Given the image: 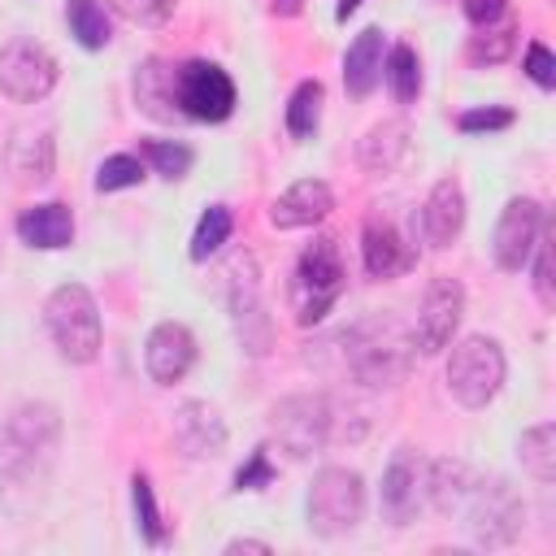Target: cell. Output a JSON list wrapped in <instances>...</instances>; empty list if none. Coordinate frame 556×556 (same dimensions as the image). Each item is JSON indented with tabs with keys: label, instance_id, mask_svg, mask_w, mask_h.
Segmentation results:
<instances>
[{
	"label": "cell",
	"instance_id": "obj_1",
	"mask_svg": "<svg viewBox=\"0 0 556 556\" xmlns=\"http://www.w3.org/2000/svg\"><path fill=\"white\" fill-rule=\"evenodd\" d=\"M348 421H343V400H334V395H282L269 408V439L291 460H304V456L321 452L326 443L361 439V430Z\"/></svg>",
	"mask_w": 556,
	"mask_h": 556
},
{
	"label": "cell",
	"instance_id": "obj_2",
	"mask_svg": "<svg viewBox=\"0 0 556 556\" xmlns=\"http://www.w3.org/2000/svg\"><path fill=\"white\" fill-rule=\"evenodd\" d=\"M408 356H413V334H404L387 317L356 321L352 330H343L348 374L365 387H395L408 374Z\"/></svg>",
	"mask_w": 556,
	"mask_h": 556
},
{
	"label": "cell",
	"instance_id": "obj_3",
	"mask_svg": "<svg viewBox=\"0 0 556 556\" xmlns=\"http://www.w3.org/2000/svg\"><path fill=\"white\" fill-rule=\"evenodd\" d=\"M43 326L61 352V361L70 365H91L100 356L104 343V326H100V308L96 295L83 282H61L48 304H43Z\"/></svg>",
	"mask_w": 556,
	"mask_h": 556
},
{
	"label": "cell",
	"instance_id": "obj_4",
	"mask_svg": "<svg viewBox=\"0 0 556 556\" xmlns=\"http://www.w3.org/2000/svg\"><path fill=\"white\" fill-rule=\"evenodd\" d=\"M61 439V417L52 404H17L0 426V473L9 482H26L35 465H48L52 447Z\"/></svg>",
	"mask_w": 556,
	"mask_h": 556
},
{
	"label": "cell",
	"instance_id": "obj_5",
	"mask_svg": "<svg viewBox=\"0 0 556 556\" xmlns=\"http://www.w3.org/2000/svg\"><path fill=\"white\" fill-rule=\"evenodd\" d=\"M343 282H348V269H343L339 243H334L330 235L313 239V243L300 252L295 274H291V313H295V321H300V326H317V321L334 308Z\"/></svg>",
	"mask_w": 556,
	"mask_h": 556
},
{
	"label": "cell",
	"instance_id": "obj_6",
	"mask_svg": "<svg viewBox=\"0 0 556 556\" xmlns=\"http://www.w3.org/2000/svg\"><path fill=\"white\" fill-rule=\"evenodd\" d=\"M304 513H308V530L321 534V539H339V534L356 530L361 517H365V482H361V473L343 469V465L317 469V478L308 486V500H304Z\"/></svg>",
	"mask_w": 556,
	"mask_h": 556
},
{
	"label": "cell",
	"instance_id": "obj_7",
	"mask_svg": "<svg viewBox=\"0 0 556 556\" xmlns=\"http://www.w3.org/2000/svg\"><path fill=\"white\" fill-rule=\"evenodd\" d=\"M504 374H508V361L500 343L486 334H465L447 356V391L465 408H486L500 395Z\"/></svg>",
	"mask_w": 556,
	"mask_h": 556
},
{
	"label": "cell",
	"instance_id": "obj_8",
	"mask_svg": "<svg viewBox=\"0 0 556 556\" xmlns=\"http://www.w3.org/2000/svg\"><path fill=\"white\" fill-rule=\"evenodd\" d=\"M465 526L478 547H508L526 526V500L508 478H473L465 500Z\"/></svg>",
	"mask_w": 556,
	"mask_h": 556
},
{
	"label": "cell",
	"instance_id": "obj_9",
	"mask_svg": "<svg viewBox=\"0 0 556 556\" xmlns=\"http://www.w3.org/2000/svg\"><path fill=\"white\" fill-rule=\"evenodd\" d=\"M178 113L191 122H226L235 113V83L217 61H182L174 65Z\"/></svg>",
	"mask_w": 556,
	"mask_h": 556
},
{
	"label": "cell",
	"instance_id": "obj_10",
	"mask_svg": "<svg viewBox=\"0 0 556 556\" xmlns=\"http://www.w3.org/2000/svg\"><path fill=\"white\" fill-rule=\"evenodd\" d=\"M222 278H226V304H230V317H235L243 348L252 356H265L269 352V317H265V300H261L256 261L248 252H235L230 265L222 269Z\"/></svg>",
	"mask_w": 556,
	"mask_h": 556
},
{
	"label": "cell",
	"instance_id": "obj_11",
	"mask_svg": "<svg viewBox=\"0 0 556 556\" xmlns=\"http://www.w3.org/2000/svg\"><path fill=\"white\" fill-rule=\"evenodd\" d=\"M547 230V213L539 200L530 195H513L495 222V235H491V252H495V265L504 274H521L530 265V252L539 243V235Z\"/></svg>",
	"mask_w": 556,
	"mask_h": 556
},
{
	"label": "cell",
	"instance_id": "obj_12",
	"mask_svg": "<svg viewBox=\"0 0 556 556\" xmlns=\"http://www.w3.org/2000/svg\"><path fill=\"white\" fill-rule=\"evenodd\" d=\"M56 78H61V70L48 48H39L30 39H13L0 48V96H9L17 104H35L56 87Z\"/></svg>",
	"mask_w": 556,
	"mask_h": 556
},
{
	"label": "cell",
	"instance_id": "obj_13",
	"mask_svg": "<svg viewBox=\"0 0 556 556\" xmlns=\"http://www.w3.org/2000/svg\"><path fill=\"white\" fill-rule=\"evenodd\" d=\"M460 313H465V287L447 274L430 278L426 295H421V313H417V326H413V352L421 356H439L456 326H460Z\"/></svg>",
	"mask_w": 556,
	"mask_h": 556
},
{
	"label": "cell",
	"instance_id": "obj_14",
	"mask_svg": "<svg viewBox=\"0 0 556 556\" xmlns=\"http://www.w3.org/2000/svg\"><path fill=\"white\" fill-rule=\"evenodd\" d=\"M426 508V460L413 447H395L382 473V517L391 526H413Z\"/></svg>",
	"mask_w": 556,
	"mask_h": 556
},
{
	"label": "cell",
	"instance_id": "obj_15",
	"mask_svg": "<svg viewBox=\"0 0 556 556\" xmlns=\"http://www.w3.org/2000/svg\"><path fill=\"white\" fill-rule=\"evenodd\" d=\"M191 365H195V334L182 321H156L148 330V343H143L148 378L161 387H174L191 374Z\"/></svg>",
	"mask_w": 556,
	"mask_h": 556
},
{
	"label": "cell",
	"instance_id": "obj_16",
	"mask_svg": "<svg viewBox=\"0 0 556 556\" xmlns=\"http://www.w3.org/2000/svg\"><path fill=\"white\" fill-rule=\"evenodd\" d=\"M169 434H174V447H178L187 460H213V456L226 452V421H222V413H217L213 404H204V400H182V404L174 408Z\"/></svg>",
	"mask_w": 556,
	"mask_h": 556
},
{
	"label": "cell",
	"instance_id": "obj_17",
	"mask_svg": "<svg viewBox=\"0 0 556 556\" xmlns=\"http://www.w3.org/2000/svg\"><path fill=\"white\" fill-rule=\"evenodd\" d=\"M361 261H365V274L369 278L387 282V278L413 269L417 265V252L404 243V235L387 217H365V226H361Z\"/></svg>",
	"mask_w": 556,
	"mask_h": 556
},
{
	"label": "cell",
	"instance_id": "obj_18",
	"mask_svg": "<svg viewBox=\"0 0 556 556\" xmlns=\"http://www.w3.org/2000/svg\"><path fill=\"white\" fill-rule=\"evenodd\" d=\"M330 208H334L330 187H326L321 178H300V182H291V187L269 204V222H274L278 230L317 226V222L330 217Z\"/></svg>",
	"mask_w": 556,
	"mask_h": 556
},
{
	"label": "cell",
	"instance_id": "obj_19",
	"mask_svg": "<svg viewBox=\"0 0 556 556\" xmlns=\"http://www.w3.org/2000/svg\"><path fill=\"white\" fill-rule=\"evenodd\" d=\"M465 230V191L456 178H439L421 204V235L430 248H447Z\"/></svg>",
	"mask_w": 556,
	"mask_h": 556
},
{
	"label": "cell",
	"instance_id": "obj_20",
	"mask_svg": "<svg viewBox=\"0 0 556 556\" xmlns=\"http://www.w3.org/2000/svg\"><path fill=\"white\" fill-rule=\"evenodd\" d=\"M17 239L26 248H39V252H61L74 243V213L70 204L61 200H43L35 208H22L17 213Z\"/></svg>",
	"mask_w": 556,
	"mask_h": 556
},
{
	"label": "cell",
	"instance_id": "obj_21",
	"mask_svg": "<svg viewBox=\"0 0 556 556\" xmlns=\"http://www.w3.org/2000/svg\"><path fill=\"white\" fill-rule=\"evenodd\" d=\"M469 491H473V469L465 460H452V456L426 460V508H434L439 517H452L465 508Z\"/></svg>",
	"mask_w": 556,
	"mask_h": 556
},
{
	"label": "cell",
	"instance_id": "obj_22",
	"mask_svg": "<svg viewBox=\"0 0 556 556\" xmlns=\"http://www.w3.org/2000/svg\"><path fill=\"white\" fill-rule=\"evenodd\" d=\"M382 30L378 26H365L356 39H352V48H348V56H343V87L361 100V96H369L374 87H378V78H382Z\"/></svg>",
	"mask_w": 556,
	"mask_h": 556
},
{
	"label": "cell",
	"instance_id": "obj_23",
	"mask_svg": "<svg viewBox=\"0 0 556 556\" xmlns=\"http://www.w3.org/2000/svg\"><path fill=\"white\" fill-rule=\"evenodd\" d=\"M135 104H139L148 117H156V122L182 117V113H178V96H174V65H165L161 56L143 61L139 74H135Z\"/></svg>",
	"mask_w": 556,
	"mask_h": 556
},
{
	"label": "cell",
	"instance_id": "obj_24",
	"mask_svg": "<svg viewBox=\"0 0 556 556\" xmlns=\"http://www.w3.org/2000/svg\"><path fill=\"white\" fill-rule=\"evenodd\" d=\"M356 156H361V165L369 174H391L408 156V126L400 117H387V122L369 126L365 139H361V148H356Z\"/></svg>",
	"mask_w": 556,
	"mask_h": 556
},
{
	"label": "cell",
	"instance_id": "obj_25",
	"mask_svg": "<svg viewBox=\"0 0 556 556\" xmlns=\"http://www.w3.org/2000/svg\"><path fill=\"white\" fill-rule=\"evenodd\" d=\"M9 165L22 182L52 178V135L48 130H17V139L9 148Z\"/></svg>",
	"mask_w": 556,
	"mask_h": 556
},
{
	"label": "cell",
	"instance_id": "obj_26",
	"mask_svg": "<svg viewBox=\"0 0 556 556\" xmlns=\"http://www.w3.org/2000/svg\"><path fill=\"white\" fill-rule=\"evenodd\" d=\"M517 456H521V469L534 482H552L556 478V426L552 421L530 426L521 434V443H517Z\"/></svg>",
	"mask_w": 556,
	"mask_h": 556
},
{
	"label": "cell",
	"instance_id": "obj_27",
	"mask_svg": "<svg viewBox=\"0 0 556 556\" xmlns=\"http://www.w3.org/2000/svg\"><path fill=\"white\" fill-rule=\"evenodd\" d=\"M382 78H387V87H391V96H395L400 104L417 100V91H421V61H417L413 43H395V48L382 56Z\"/></svg>",
	"mask_w": 556,
	"mask_h": 556
},
{
	"label": "cell",
	"instance_id": "obj_28",
	"mask_svg": "<svg viewBox=\"0 0 556 556\" xmlns=\"http://www.w3.org/2000/svg\"><path fill=\"white\" fill-rule=\"evenodd\" d=\"M321 104H326V87L317 78H304L291 100H287V130L291 139H313L317 122H321Z\"/></svg>",
	"mask_w": 556,
	"mask_h": 556
},
{
	"label": "cell",
	"instance_id": "obj_29",
	"mask_svg": "<svg viewBox=\"0 0 556 556\" xmlns=\"http://www.w3.org/2000/svg\"><path fill=\"white\" fill-rule=\"evenodd\" d=\"M513 48H517V22L504 13L500 22L478 26V35L469 39V61L473 65H500V61H508Z\"/></svg>",
	"mask_w": 556,
	"mask_h": 556
},
{
	"label": "cell",
	"instance_id": "obj_30",
	"mask_svg": "<svg viewBox=\"0 0 556 556\" xmlns=\"http://www.w3.org/2000/svg\"><path fill=\"white\" fill-rule=\"evenodd\" d=\"M65 22H70V35L83 43V48H104L109 43V13L96 4V0H70L65 4Z\"/></svg>",
	"mask_w": 556,
	"mask_h": 556
},
{
	"label": "cell",
	"instance_id": "obj_31",
	"mask_svg": "<svg viewBox=\"0 0 556 556\" xmlns=\"http://www.w3.org/2000/svg\"><path fill=\"white\" fill-rule=\"evenodd\" d=\"M139 156L152 165V174H161V178H169V182L187 178V169H191V161H195V152H191L187 143H178V139H143V143H139Z\"/></svg>",
	"mask_w": 556,
	"mask_h": 556
},
{
	"label": "cell",
	"instance_id": "obj_32",
	"mask_svg": "<svg viewBox=\"0 0 556 556\" xmlns=\"http://www.w3.org/2000/svg\"><path fill=\"white\" fill-rule=\"evenodd\" d=\"M230 230H235L230 208H226V204H208V208L200 213V222H195V235H191V261H208V256L230 239Z\"/></svg>",
	"mask_w": 556,
	"mask_h": 556
},
{
	"label": "cell",
	"instance_id": "obj_33",
	"mask_svg": "<svg viewBox=\"0 0 556 556\" xmlns=\"http://www.w3.org/2000/svg\"><path fill=\"white\" fill-rule=\"evenodd\" d=\"M130 491H135V517H139V530H143V539H148L152 547H161L169 530H165V521H161V508H156L152 482H148L143 473H135V478H130Z\"/></svg>",
	"mask_w": 556,
	"mask_h": 556
},
{
	"label": "cell",
	"instance_id": "obj_34",
	"mask_svg": "<svg viewBox=\"0 0 556 556\" xmlns=\"http://www.w3.org/2000/svg\"><path fill=\"white\" fill-rule=\"evenodd\" d=\"M143 182V161L130 152L104 156L96 169V191H122V187H139Z\"/></svg>",
	"mask_w": 556,
	"mask_h": 556
},
{
	"label": "cell",
	"instance_id": "obj_35",
	"mask_svg": "<svg viewBox=\"0 0 556 556\" xmlns=\"http://www.w3.org/2000/svg\"><path fill=\"white\" fill-rule=\"evenodd\" d=\"M109 4H113L126 22H135V26H165L178 0H109Z\"/></svg>",
	"mask_w": 556,
	"mask_h": 556
},
{
	"label": "cell",
	"instance_id": "obj_36",
	"mask_svg": "<svg viewBox=\"0 0 556 556\" xmlns=\"http://www.w3.org/2000/svg\"><path fill=\"white\" fill-rule=\"evenodd\" d=\"M269 482H274V465H269V447L261 443V447L248 456V465L235 469V491H261V486H269Z\"/></svg>",
	"mask_w": 556,
	"mask_h": 556
},
{
	"label": "cell",
	"instance_id": "obj_37",
	"mask_svg": "<svg viewBox=\"0 0 556 556\" xmlns=\"http://www.w3.org/2000/svg\"><path fill=\"white\" fill-rule=\"evenodd\" d=\"M534 295H539V304L543 308H552L556 304V291H552V243H547V230L539 235V243H534Z\"/></svg>",
	"mask_w": 556,
	"mask_h": 556
},
{
	"label": "cell",
	"instance_id": "obj_38",
	"mask_svg": "<svg viewBox=\"0 0 556 556\" xmlns=\"http://www.w3.org/2000/svg\"><path fill=\"white\" fill-rule=\"evenodd\" d=\"M456 126H460L465 135L504 130V126H513V109H469V113H460V117H456Z\"/></svg>",
	"mask_w": 556,
	"mask_h": 556
},
{
	"label": "cell",
	"instance_id": "obj_39",
	"mask_svg": "<svg viewBox=\"0 0 556 556\" xmlns=\"http://www.w3.org/2000/svg\"><path fill=\"white\" fill-rule=\"evenodd\" d=\"M526 74H530L534 87H543V91L556 87V56H552L547 43H530V48H526Z\"/></svg>",
	"mask_w": 556,
	"mask_h": 556
},
{
	"label": "cell",
	"instance_id": "obj_40",
	"mask_svg": "<svg viewBox=\"0 0 556 556\" xmlns=\"http://www.w3.org/2000/svg\"><path fill=\"white\" fill-rule=\"evenodd\" d=\"M508 13V0H465V17L473 22V26H491V22H500Z\"/></svg>",
	"mask_w": 556,
	"mask_h": 556
},
{
	"label": "cell",
	"instance_id": "obj_41",
	"mask_svg": "<svg viewBox=\"0 0 556 556\" xmlns=\"http://www.w3.org/2000/svg\"><path fill=\"white\" fill-rule=\"evenodd\" d=\"M239 552H269L265 539H230L226 543V556H239Z\"/></svg>",
	"mask_w": 556,
	"mask_h": 556
},
{
	"label": "cell",
	"instance_id": "obj_42",
	"mask_svg": "<svg viewBox=\"0 0 556 556\" xmlns=\"http://www.w3.org/2000/svg\"><path fill=\"white\" fill-rule=\"evenodd\" d=\"M269 9H274L278 17H295V13L304 9V0H269Z\"/></svg>",
	"mask_w": 556,
	"mask_h": 556
},
{
	"label": "cell",
	"instance_id": "obj_43",
	"mask_svg": "<svg viewBox=\"0 0 556 556\" xmlns=\"http://www.w3.org/2000/svg\"><path fill=\"white\" fill-rule=\"evenodd\" d=\"M356 9H361V0H339V4H334V17H339V22H348Z\"/></svg>",
	"mask_w": 556,
	"mask_h": 556
}]
</instances>
